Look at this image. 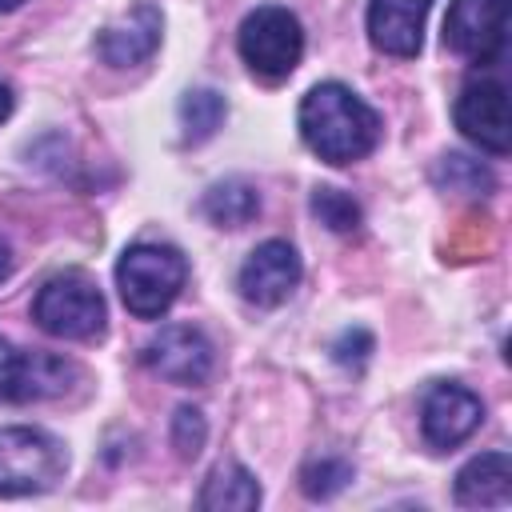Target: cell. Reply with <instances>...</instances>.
<instances>
[{
  "instance_id": "1",
  "label": "cell",
  "mask_w": 512,
  "mask_h": 512,
  "mask_svg": "<svg viewBox=\"0 0 512 512\" xmlns=\"http://www.w3.org/2000/svg\"><path fill=\"white\" fill-rule=\"evenodd\" d=\"M300 136L328 164L364 160L380 144V116L348 84H316L300 100Z\"/></svg>"
},
{
  "instance_id": "2",
  "label": "cell",
  "mask_w": 512,
  "mask_h": 512,
  "mask_svg": "<svg viewBox=\"0 0 512 512\" xmlns=\"http://www.w3.org/2000/svg\"><path fill=\"white\" fill-rule=\"evenodd\" d=\"M188 280V260L172 244H132L116 264V288L132 316H164Z\"/></svg>"
},
{
  "instance_id": "3",
  "label": "cell",
  "mask_w": 512,
  "mask_h": 512,
  "mask_svg": "<svg viewBox=\"0 0 512 512\" xmlns=\"http://www.w3.org/2000/svg\"><path fill=\"white\" fill-rule=\"evenodd\" d=\"M32 320L48 336H60V340H96L104 336L108 308H104L96 280L80 268H68L40 284L32 300Z\"/></svg>"
},
{
  "instance_id": "4",
  "label": "cell",
  "mask_w": 512,
  "mask_h": 512,
  "mask_svg": "<svg viewBox=\"0 0 512 512\" xmlns=\"http://www.w3.org/2000/svg\"><path fill=\"white\" fill-rule=\"evenodd\" d=\"M68 452L44 428H0V496H36L64 480Z\"/></svg>"
},
{
  "instance_id": "5",
  "label": "cell",
  "mask_w": 512,
  "mask_h": 512,
  "mask_svg": "<svg viewBox=\"0 0 512 512\" xmlns=\"http://www.w3.org/2000/svg\"><path fill=\"white\" fill-rule=\"evenodd\" d=\"M236 48L240 60L268 84L292 76V68L304 56V28L296 20V12L280 8V4H260L256 12L244 16L240 32H236Z\"/></svg>"
},
{
  "instance_id": "6",
  "label": "cell",
  "mask_w": 512,
  "mask_h": 512,
  "mask_svg": "<svg viewBox=\"0 0 512 512\" xmlns=\"http://www.w3.org/2000/svg\"><path fill=\"white\" fill-rule=\"evenodd\" d=\"M444 44L472 64H496L508 48V0H452Z\"/></svg>"
},
{
  "instance_id": "7",
  "label": "cell",
  "mask_w": 512,
  "mask_h": 512,
  "mask_svg": "<svg viewBox=\"0 0 512 512\" xmlns=\"http://www.w3.org/2000/svg\"><path fill=\"white\" fill-rule=\"evenodd\" d=\"M76 376L80 368L72 360L52 352H20L0 336V400H12V404L48 400V396H60Z\"/></svg>"
},
{
  "instance_id": "8",
  "label": "cell",
  "mask_w": 512,
  "mask_h": 512,
  "mask_svg": "<svg viewBox=\"0 0 512 512\" xmlns=\"http://www.w3.org/2000/svg\"><path fill=\"white\" fill-rule=\"evenodd\" d=\"M456 128L492 156H508L512 124H508V88L500 80H468L456 96Z\"/></svg>"
},
{
  "instance_id": "9",
  "label": "cell",
  "mask_w": 512,
  "mask_h": 512,
  "mask_svg": "<svg viewBox=\"0 0 512 512\" xmlns=\"http://www.w3.org/2000/svg\"><path fill=\"white\" fill-rule=\"evenodd\" d=\"M140 356L156 376L172 384H204L212 376V344L192 324H164Z\"/></svg>"
},
{
  "instance_id": "10",
  "label": "cell",
  "mask_w": 512,
  "mask_h": 512,
  "mask_svg": "<svg viewBox=\"0 0 512 512\" xmlns=\"http://www.w3.org/2000/svg\"><path fill=\"white\" fill-rule=\"evenodd\" d=\"M240 296L256 308H276L300 284V256L288 240H264L240 264Z\"/></svg>"
},
{
  "instance_id": "11",
  "label": "cell",
  "mask_w": 512,
  "mask_h": 512,
  "mask_svg": "<svg viewBox=\"0 0 512 512\" xmlns=\"http://www.w3.org/2000/svg\"><path fill=\"white\" fill-rule=\"evenodd\" d=\"M480 420H484V404L464 384H436L420 408V432L440 452L468 440L480 428Z\"/></svg>"
},
{
  "instance_id": "12",
  "label": "cell",
  "mask_w": 512,
  "mask_h": 512,
  "mask_svg": "<svg viewBox=\"0 0 512 512\" xmlns=\"http://www.w3.org/2000/svg\"><path fill=\"white\" fill-rule=\"evenodd\" d=\"M432 0H372L368 4V40L400 60L420 56L424 44V20Z\"/></svg>"
},
{
  "instance_id": "13",
  "label": "cell",
  "mask_w": 512,
  "mask_h": 512,
  "mask_svg": "<svg viewBox=\"0 0 512 512\" xmlns=\"http://www.w3.org/2000/svg\"><path fill=\"white\" fill-rule=\"evenodd\" d=\"M160 8L152 4H140L136 12H128L124 20L108 24L100 36H96V52L104 64L112 68H132V64H144L156 48H160Z\"/></svg>"
},
{
  "instance_id": "14",
  "label": "cell",
  "mask_w": 512,
  "mask_h": 512,
  "mask_svg": "<svg viewBox=\"0 0 512 512\" xmlns=\"http://www.w3.org/2000/svg\"><path fill=\"white\" fill-rule=\"evenodd\" d=\"M456 504L464 508H504L512 504V456L480 452L456 472Z\"/></svg>"
},
{
  "instance_id": "15",
  "label": "cell",
  "mask_w": 512,
  "mask_h": 512,
  "mask_svg": "<svg viewBox=\"0 0 512 512\" xmlns=\"http://www.w3.org/2000/svg\"><path fill=\"white\" fill-rule=\"evenodd\" d=\"M196 504L204 512H252L260 504V484L244 464H220L204 480Z\"/></svg>"
},
{
  "instance_id": "16",
  "label": "cell",
  "mask_w": 512,
  "mask_h": 512,
  "mask_svg": "<svg viewBox=\"0 0 512 512\" xmlns=\"http://www.w3.org/2000/svg\"><path fill=\"white\" fill-rule=\"evenodd\" d=\"M204 216L216 224V228H244L256 212H260V192L256 184L232 176V180H220L204 192Z\"/></svg>"
},
{
  "instance_id": "17",
  "label": "cell",
  "mask_w": 512,
  "mask_h": 512,
  "mask_svg": "<svg viewBox=\"0 0 512 512\" xmlns=\"http://www.w3.org/2000/svg\"><path fill=\"white\" fill-rule=\"evenodd\" d=\"M228 116V100L216 88H192L180 96V128L188 144H204Z\"/></svg>"
},
{
  "instance_id": "18",
  "label": "cell",
  "mask_w": 512,
  "mask_h": 512,
  "mask_svg": "<svg viewBox=\"0 0 512 512\" xmlns=\"http://www.w3.org/2000/svg\"><path fill=\"white\" fill-rule=\"evenodd\" d=\"M432 180H436L444 192H464V196H488V192L496 188L492 172H488L480 160L460 156V152L440 156L436 168H432Z\"/></svg>"
},
{
  "instance_id": "19",
  "label": "cell",
  "mask_w": 512,
  "mask_h": 512,
  "mask_svg": "<svg viewBox=\"0 0 512 512\" xmlns=\"http://www.w3.org/2000/svg\"><path fill=\"white\" fill-rule=\"evenodd\" d=\"M312 216H316L324 228H332V232H356L364 212H360V204H356L348 192L320 184V188L312 192Z\"/></svg>"
},
{
  "instance_id": "20",
  "label": "cell",
  "mask_w": 512,
  "mask_h": 512,
  "mask_svg": "<svg viewBox=\"0 0 512 512\" xmlns=\"http://www.w3.org/2000/svg\"><path fill=\"white\" fill-rule=\"evenodd\" d=\"M348 480H352V464H348V460H332V456L312 460V464H304V472H300V488H304V496H312V500L336 496Z\"/></svg>"
},
{
  "instance_id": "21",
  "label": "cell",
  "mask_w": 512,
  "mask_h": 512,
  "mask_svg": "<svg viewBox=\"0 0 512 512\" xmlns=\"http://www.w3.org/2000/svg\"><path fill=\"white\" fill-rule=\"evenodd\" d=\"M204 440H208L204 412L192 408V404L176 408V416H172V448H176V456H180V460H196L200 448H204Z\"/></svg>"
},
{
  "instance_id": "22",
  "label": "cell",
  "mask_w": 512,
  "mask_h": 512,
  "mask_svg": "<svg viewBox=\"0 0 512 512\" xmlns=\"http://www.w3.org/2000/svg\"><path fill=\"white\" fill-rule=\"evenodd\" d=\"M368 352H372V336H368L364 328H348V332H340V340L332 344V356H336V364H344V368H360V364L368 360Z\"/></svg>"
},
{
  "instance_id": "23",
  "label": "cell",
  "mask_w": 512,
  "mask_h": 512,
  "mask_svg": "<svg viewBox=\"0 0 512 512\" xmlns=\"http://www.w3.org/2000/svg\"><path fill=\"white\" fill-rule=\"evenodd\" d=\"M8 272H12V248L0 240V284L8 280Z\"/></svg>"
},
{
  "instance_id": "24",
  "label": "cell",
  "mask_w": 512,
  "mask_h": 512,
  "mask_svg": "<svg viewBox=\"0 0 512 512\" xmlns=\"http://www.w3.org/2000/svg\"><path fill=\"white\" fill-rule=\"evenodd\" d=\"M8 112H12V92L0 84V120H8Z\"/></svg>"
},
{
  "instance_id": "25",
  "label": "cell",
  "mask_w": 512,
  "mask_h": 512,
  "mask_svg": "<svg viewBox=\"0 0 512 512\" xmlns=\"http://www.w3.org/2000/svg\"><path fill=\"white\" fill-rule=\"evenodd\" d=\"M24 0H0V12H12V8H20Z\"/></svg>"
}]
</instances>
